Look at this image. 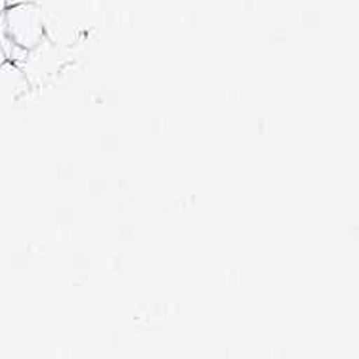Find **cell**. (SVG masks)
I'll use <instances>...</instances> for the list:
<instances>
[{
  "label": "cell",
  "instance_id": "obj_1",
  "mask_svg": "<svg viewBox=\"0 0 359 359\" xmlns=\"http://www.w3.org/2000/svg\"><path fill=\"white\" fill-rule=\"evenodd\" d=\"M2 35L0 44L6 52L8 62L15 54L31 55L46 39V20L39 2H15L6 4L0 15Z\"/></svg>",
  "mask_w": 359,
  "mask_h": 359
},
{
  "label": "cell",
  "instance_id": "obj_2",
  "mask_svg": "<svg viewBox=\"0 0 359 359\" xmlns=\"http://www.w3.org/2000/svg\"><path fill=\"white\" fill-rule=\"evenodd\" d=\"M6 63H8V55L6 52H4V48H2V44H0V69H2Z\"/></svg>",
  "mask_w": 359,
  "mask_h": 359
},
{
  "label": "cell",
  "instance_id": "obj_3",
  "mask_svg": "<svg viewBox=\"0 0 359 359\" xmlns=\"http://www.w3.org/2000/svg\"><path fill=\"white\" fill-rule=\"evenodd\" d=\"M15 2H44V0H6V4H15Z\"/></svg>",
  "mask_w": 359,
  "mask_h": 359
},
{
  "label": "cell",
  "instance_id": "obj_4",
  "mask_svg": "<svg viewBox=\"0 0 359 359\" xmlns=\"http://www.w3.org/2000/svg\"><path fill=\"white\" fill-rule=\"evenodd\" d=\"M4 8H6V0H0V15L4 12Z\"/></svg>",
  "mask_w": 359,
  "mask_h": 359
}]
</instances>
